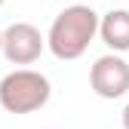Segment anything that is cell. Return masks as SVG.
Returning <instances> with one entry per match:
<instances>
[{
  "label": "cell",
  "mask_w": 129,
  "mask_h": 129,
  "mask_svg": "<svg viewBox=\"0 0 129 129\" xmlns=\"http://www.w3.org/2000/svg\"><path fill=\"white\" fill-rule=\"evenodd\" d=\"M95 37H99V12L92 6L74 3L64 6L52 19L49 31H46V49L58 61H74L89 49Z\"/></svg>",
  "instance_id": "6da1fadb"
},
{
  "label": "cell",
  "mask_w": 129,
  "mask_h": 129,
  "mask_svg": "<svg viewBox=\"0 0 129 129\" xmlns=\"http://www.w3.org/2000/svg\"><path fill=\"white\" fill-rule=\"evenodd\" d=\"M52 95V86L40 71L15 68L0 80V108L6 114H34Z\"/></svg>",
  "instance_id": "7a4b0ae2"
},
{
  "label": "cell",
  "mask_w": 129,
  "mask_h": 129,
  "mask_svg": "<svg viewBox=\"0 0 129 129\" xmlns=\"http://www.w3.org/2000/svg\"><path fill=\"white\" fill-rule=\"evenodd\" d=\"M46 49V37L31 22H12L6 31H0V52L9 64H34Z\"/></svg>",
  "instance_id": "3957f363"
},
{
  "label": "cell",
  "mask_w": 129,
  "mask_h": 129,
  "mask_svg": "<svg viewBox=\"0 0 129 129\" xmlns=\"http://www.w3.org/2000/svg\"><path fill=\"white\" fill-rule=\"evenodd\" d=\"M89 86L99 99H123L129 92V61L123 55H99L89 68Z\"/></svg>",
  "instance_id": "277c9868"
},
{
  "label": "cell",
  "mask_w": 129,
  "mask_h": 129,
  "mask_svg": "<svg viewBox=\"0 0 129 129\" xmlns=\"http://www.w3.org/2000/svg\"><path fill=\"white\" fill-rule=\"evenodd\" d=\"M99 37L114 55L129 52V9H111L99 15Z\"/></svg>",
  "instance_id": "5b68a950"
},
{
  "label": "cell",
  "mask_w": 129,
  "mask_h": 129,
  "mask_svg": "<svg viewBox=\"0 0 129 129\" xmlns=\"http://www.w3.org/2000/svg\"><path fill=\"white\" fill-rule=\"evenodd\" d=\"M123 129H129V102H126V108H123Z\"/></svg>",
  "instance_id": "8992f818"
},
{
  "label": "cell",
  "mask_w": 129,
  "mask_h": 129,
  "mask_svg": "<svg viewBox=\"0 0 129 129\" xmlns=\"http://www.w3.org/2000/svg\"><path fill=\"white\" fill-rule=\"evenodd\" d=\"M0 6H3V0H0Z\"/></svg>",
  "instance_id": "52a82bcc"
}]
</instances>
